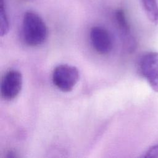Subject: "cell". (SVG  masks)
I'll return each mask as SVG.
<instances>
[{
    "label": "cell",
    "instance_id": "obj_4",
    "mask_svg": "<svg viewBox=\"0 0 158 158\" xmlns=\"http://www.w3.org/2000/svg\"><path fill=\"white\" fill-rule=\"evenodd\" d=\"M23 83L22 73L17 70H9L3 75L1 83V94L5 100L15 99L20 93Z\"/></svg>",
    "mask_w": 158,
    "mask_h": 158
},
{
    "label": "cell",
    "instance_id": "obj_6",
    "mask_svg": "<svg viewBox=\"0 0 158 158\" xmlns=\"http://www.w3.org/2000/svg\"><path fill=\"white\" fill-rule=\"evenodd\" d=\"M147 17L154 24L158 23V6L156 0H141Z\"/></svg>",
    "mask_w": 158,
    "mask_h": 158
},
{
    "label": "cell",
    "instance_id": "obj_8",
    "mask_svg": "<svg viewBox=\"0 0 158 158\" xmlns=\"http://www.w3.org/2000/svg\"><path fill=\"white\" fill-rule=\"evenodd\" d=\"M115 16L117 25L120 30L124 35H128L130 31V27L124 11L122 9L117 10Z\"/></svg>",
    "mask_w": 158,
    "mask_h": 158
},
{
    "label": "cell",
    "instance_id": "obj_9",
    "mask_svg": "<svg viewBox=\"0 0 158 158\" xmlns=\"http://www.w3.org/2000/svg\"><path fill=\"white\" fill-rule=\"evenodd\" d=\"M144 157H158V144L151 147L145 153Z\"/></svg>",
    "mask_w": 158,
    "mask_h": 158
},
{
    "label": "cell",
    "instance_id": "obj_3",
    "mask_svg": "<svg viewBox=\"0 0 158 158\" xmlns=\"http://www.w3.org/2000/svg\"><path fill=\"white\" fill-rule=\"evenodd\" d=\"M139 67L151 88L158 93V52H149L144 54L140 59Z\"/></svg>",
    "mask_w": 158,
    "mask_h": 158
},
{
    "label": "cell",
    "instance_id": "obj_5",
    "mask_svg": "<svg viewBox=\"0 0 158 158\" xmlns=\"http://www.w3.org/2000/svg\"><path fill=\"white\" fill-rule=\"evenodd\" d=\"M89 36L92 46L97 52L107 54L112 51V38L106 28L100 26L93 27L90 30Z\"/></svg>",
    "mask_w": 158,
    "mask_h": 158
},
{
    "label": "cell",
    "instance_id": "obj_2",
    "mask_svg": "<svg viewBox=\"0 0 158 158\" xmlns=\"http://www.w3.org/2000/svg\"><path fill=\"white\" fill-rule=\"evenodd\" d=\"M80 74L77 67L67 64L56 66L52 73L53 84L62 92L71 91L79 80Z\"/></svg>",
    "mask_w": 158,
    "mask_h": 158
},
{
    "label": "cell",
    "instance_id": "obj_7",
    "mask_svg": "<svg viewBox=\"0 0 158 158\" xmlns=\"http://www.w3.org/2000/svg\"><path fill=\"white\" fill-rule=\"evenodd\" d=\"M10 23L7 14L5 1L0 0V34L1 36L6 35L9 31Z\"/></svg>",
    "mask_w": 158,
    "mask_h": 158
},
{
    "label": "cell",
    "instance_id": "obj_1",
    "mask_svg": "<svg viewBox=\"0 0 158 158\" xmlns=\"http://www.w3.org/2000/svg\"><path fill=\"white\" fill-rule=\"evenodd\" d=\"M22 33L25 43L30 46L42 44L48 37V28L43 19L32 10L25 12L22 22Z\"/></svg>",
    "mask_w": 158,
    "mask_h": 158
}]
</instances>
